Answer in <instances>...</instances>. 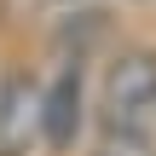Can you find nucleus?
I'll list each match as a JSON object with an SVG mask.
<instances>
[{
  "instance_id": "nucleus-1",
  "label": "nucleus",
  "mask_w": 156,
  "mask_h": 156,
  "mask_svg": "<svg viewBox=\"0 0 156 156\" xmlns=\"http://www.w3.org/2000/svg\"><path fill=\"white\" fill-rule=\"evenodd\" d=\"M98 127H156V52L127 46L110 58L98 87Z\"/></svg>"
},
{
  "instance_id": "nucleus-2",
  "label": "nucleus",
  "mask_w": 156,
  "mask_h": 156,
  "mask_svg": "<svg viewBox=\"0 0 156 156\" xmlns=\"http://www.w3.org/2000/svg\"><path fill=\"white\" fill-rule=\"evenodd\" d=\"M87 127V87H81V69H58L46 87H41V139L52 151H75Z\"/></svg>"
},
{
  "instance_id": "nucleus-3",
  "label": "nucleus",
  "mask_w": 156,
  "mask_h": 156,
  "mask_svg": "<svg viewBox=\"0 0 156 156\" xmlns=\"http://www.w3.org/2000/svg\"><path fill=\"white\" fill-rule=\"evenodd\" d=\"M41 139V87L29 75L0 81V156H29Z\"/></svg>"
},
{
  "instance_id": "nucleus-4",
  "label": "nucleus",
  "mask_w": 156,
  "mask_h": 156,
  "mask_svg": "<svg viewBox=\"0 0 156 156\" xmlns=\"http://www.w3.org/2000/svg\"><path fill=\"white\" fill-rule=\"evenodd\" d=\"M98 156H156L145 127H98Z\"/></svg>"
}]
</instances>
